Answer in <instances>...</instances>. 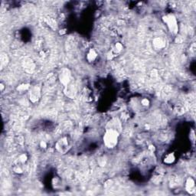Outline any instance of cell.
Wrapping results in <instances>:
<instances>
[{
	"mask_svg": "<svg viewBox=\"0 0 196 196\" xmlns=\"http://www.w3.org/2000/svg\"><path fill=\"white\" fill-rule=\"evenodd\" d=\"M120 133L116 129L109 128L105 132L103 137V144L108 149H114L117 146L119 142Z\"/></svg>",
	"mask_w": 196,
	"mask_h": 196,
	"instance_id": "cell-1",
	"label": "cell"
},
{
	"mask_svg": "<svg viewBox=\"0 0 196 196\" xmlns=\"http://www.w3.org/2000/svg\"><path fill=\"white\" fill-rule=\"evenodd\" d=\"M162 20L165 24L167 26L168 29L172 34H175L178 32V22H177L176 17L172 14H169V15H164L162 17Z\"/></svg>",
	"mask_w": 196,
	"mask_h": 196,
	"instance_id": "cell-2",
	"label": "cell"
},
{
	"mask_svg": "<svg viewBox=\"0 0 196 196\" xmlns=\"http://www.w3.org/2000/svg\"><path fill=\"white\" fill-rule=\"evenodd\" d=\"M42 96V87L38 84L30 87L29 90V100L32 103H36L39 101Z\"/></svg>",
	"mask_w": 196,
	"mask_h": 196,
	"instance_id": "cell-3",
	"label": "cell"
},
{
	"mask_svg": "<svg viewBox=\"0 0 196 196\" xmlns=\"http://www.w3.org/2000/svg\"><path fill=\"white\" fill-rule=\"evenodd\" d=\"M59 81L61 84L66 87L72 83L71 72L68 68H63L59 73Z\"/></svg>",
	"mask_w": 196,
	"mask_h": 196,
	"instance_id": "cell-4",
	"label": "cell"
},
{
	"mask_svg": "<svg viewBox=\"0 0 196 196\" xmlns=\"http://www.w3.org/2000/svg\"><path fill=\"white\" fill-rule=\"evenodd\" d=\"M69 146H70V145H69V140L66 136L59 139L55 144L56 150L59 153H61V154H65V153H67L69 149Z\"/></svg>",
	"mask_w": 196,
	"mask_h": 196,
	"instance_id": "cell-5",
	"label": "cell"
},
{
	"mask_svg": "<svg viewBox=\"0 0 196 196\" xmlns=\"http://www.w3.org/2000/svg\"><path fill=\"white\" fill-rule=\"evenodd\" d=\"M185 189H186V191L189 194L193 195V194L195 193V180L192 177H189L186 179V183H185Z\"/></svg>",
	"mask_w": 196,
	"mask_h": 196,
	"instance_id": "cell-6",
	"label": "cell"
},
{
	"mask_svg": "<svg viewBox=\"0 0 196 196\" xmlns=\"http://www.w3.org/2000/svg\"><path fill=\"white\" fill-rule=\"evenodd\" d=\"M153 46L156 50H162L166 48V42L161 37H156L153 40Z\"/></svg>",
	"mask_w": 196,
	"mask_h": 196,
	"instance_id": "cell-7",
	"label": "cell"
},
{
	"mask_svg": "<svg viewBox=\"0 0 196 196\" xmlns=\"http://www.w3.org/2000/svg\"><path fill=\"white\" fill-rule=\"evenodd\" d=\"M98 54L97 52V51L94 48H90L88 51V52L87 53V56H86V58H87V62L92 63V62H94L95 61L98 59Z\"/></svg>",
	"mask_w": 196,
	"mask_h": 196,
	"instance_id": "cell-8",
	"label": "cell"
},
{
	"mask_svg": "<svg viewBox=\"0 0 196 196\" xmlns=\"http://www.w3.org/2000/svg\"><path fill=\"white\" fill-rule=\"evenodd\" d=\"M175 161V154L173 153H170L169 154L166 155L164 158V163L167 164V165H170L172 164Z\"/></svg>",
	"mask_w": 196,
	"mask_h": 196,
	"instance_id": "cell-9",
	"label": "cell"
},
{
	"mask_svg": "<svg viewBox=\"0 0 196 196\" xmlns=\"http://www.w3.org/2000/svg\"><path fill=\"white\" fill-rule=\"evenodd\" d=\"M30 87V84H27V83H25V84H20V85H18V87H17V90L19 92H24L26 91V90H29Z\"/></svg>",
	"mask_w": 196,
	"mask_h": 196,
	"instance_id": "cell-10",
	"label": "cell"
},
{
	"mask_svg": "<svg viewBox=\"0 0 196 196\" xmlns=\"http://www.w3.org/2000/svg\"><path fill=\"white\" fill-rule=\"evenodd\" d=\"M8 63H9V58H8L7 54L2 53V54H1V67H2V68H3V67H4V66L7 65Z\"/></svg>",
	"mask_w": 196,
	"mask_h": 196,
	"instance_id": "cell-11",
	"label": "cell"
},
{
	"mask_svg": "<svg viewBox=\"0 0 196 196\" xmlns=\"http://www.w3.org/2000/svg\"><path fill=\"white\" fill-rule=\"evenodd\" d=\"M27 160H28L27 155H26V153H22V154H21L19 156H18L17 162L22 165H25L26 163V162H27Z\"/></svg>",
	"mask_w": 196,
	"mask_h": 196,
	"instance_id": "cell-12",
	"label": "cell"
},
{
	"mask_svg": "<svg viewBox=\"0 0 196 196\" xmlns=\"http://www.w3.org/2000/svg\"><path fill=\"white\" fill-rule=\"evenodd\" d=\"M123 45H122V43H120V42H117V43L115 44V45H114V52H115L116 54H117V53H120V51H123Z\"/></svg>",
	"mask_w": 196,
	"mask_h": 196,
	"instance_id": "cell-13",
	"label": "cell"
},
{
	"mask_svg": "<svg viewBox=\"0 0 196 196\" xmlns=\"http://www.w3.org/2000/svg\"><path fill=\"white\" fill-rule=\"evenodd\" d=\"M141 104L143 106H148L150 104V100L147 98H142V100H141Z\"/></svg>",
	"mask_w": 196,
	"mask_h": 196,
	"instance_id": "cell-14",
	"label": "cell"
},
{
	"mask_svg": "<svg viewBox=\"0 0 196 196\" xmlns=\"http://www.w3.org/2000/svg\"><path fill=\"white\" fill-rule=\"evenodd\" d=\"M40 147L42 149H43V150H45V149H46L47 147H48V143H47L45 141H41L40 142Z\"/></svg>",
	"mask_w": 196,
	"mask_h": 196,
	"instance_id": "cell-15",
	"label": "cell"
},
{
	"mask_svg": "<svg viewBox=\"0 0 196 196\" xmlns=\"http://www.w3.org/2000/svg\"><path fill=\"white\" fill-rule=\"evenodd\" d=\"M0 87H1V91L2 92L3 90H4V84H2V83H1V84H0Z\"/></svg>",
	"mask_w": 196,
	"mask_h": 196,
	"instance_id": "cell-16",
	"label": "cell"
}]
</instances>
